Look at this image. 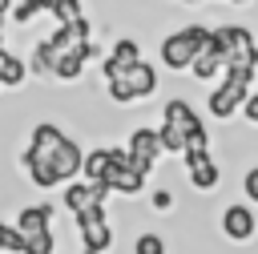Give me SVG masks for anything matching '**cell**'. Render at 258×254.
<instances>
[{"mask_svg":"<svg viewBox=\"0 0 258 254\" xmlns=\"http://www.w3.org/2000/svg\"><path fill=\"white\" fill-rule=\"evenodd\" d=\"M85 181L89 185H109V173H113V145H101L93 153H85Z\"/></svg>","mask_w":258,"mask_h":254,"instance_id":"13","label":"cell"},{"mask_svg":"<svg viewBox=\"0 0 258 254\" xmlns=\"http://www.w3.org/2000/svg\"><path fill=\"white\" fill-rule=\"evenodd\" d=\"M185 169H189V181L198 185V189H214L218 185V161L210 157V149H189L185 153Z\"/></svg>","mask_w":258,"mask_h":254,"instance_id":"11","label":"cell"},{"mask_svg":"<svg viewBox=\"0 0 258 254\" xmlns=\"http://www.w3.org/2000/svg\"><path fill=\"white\" fill-rule=\"evenodd\" d=\"M137 65H141V44L125 36V40H117V44H113V52L105 56V65H101V69H105V77H109V81H117V77H125V73H129V69H137Z\"/></svg>","mask_w":258,"mask_h":254,"instance_id":"9","label":"cell"},{"mask_svg":"<svg viewBox=\"0 0 258 254\" xmlns=\"http://www.w3.org/2000/svg\"><path fill=\"white\" fill-rule=\"evenodd\" d=\"M64 206L81 218L85 210H93V206H101V202H97V194H93L89 181H73V185H64Z\"/></svg>","mask_w":258,"mask_h":254,"instance_id":"15","label":"cell"},{"mask_svg":"<svg viewBox=\"0 0 258 254\" xmlns=\"http://www.w3.org/2000/svg\"><path fill=\"white\" fill-rule=\"evenodd\" d=\"M77 226H81V238H85V254H105L109 250V222H105V206H93V210H85L81 218H77Z\"/></svg>","mask_w":258,"mask_h":254,"instance_id":"7","label":"cell"},{"mask_svg":"<svg viewBox=\"0 0 258 254\" xmlns=\"http://www.w3.org/2000/svg\"><path fill=\"white\" fill-rule=\"evenodd\" d=\"M32 73H52V44L40 40L36 52H32Z\"/></svg>","mask_w":258,"mask_h":254,"instance_id":"20","label":"cell"},{"mask_svg":"<svg viewBox=\"0 0 258 254\" xmlns=\"http://www.w3.org/2000/svg\"><path fill=\"white\" fill-rule=\"evenodd\" d=\"M125 149H129V157H133V169H137V173H149L153 161H157L161 149H165V145H161V129H133Z\"/></svg>","mask_w":258,"mask_h":254,"instance_id":"6","label":"cell"},{"mask_svg":"<svg viewBox=\"0 0 258 254\" xmlns=\"http://www.w3.org/2000/svg\"><path fill=\"white\" fill-rule=\"evenodd\" d=\"M254 226H258V218H254L250 206H226V210H222V234H226L230 242L254 238Z\"/></svg>","mask_w":258,"mask_h":254,"instance_id":"10","label":"cell"},{"mask_svg":"<svg viewBox=\"0 0 258 254\" xmlns=\"http://www.w3.org/2000/svg\"><path fill=\"white\" fill-rule=\"evenodd\" d=\"M0 85H4V81H0Z\"/></svg>","mask_w":258,"mask_h":254,"instance_id":"27","label":"cell"},{"mask_svg":"<svg viewBox=\"0 0 258 254\" xmlns=\"http://www.w3.org/2000/svg\"><path fill=\"white\" fill-rule=\"evenodd\" d=\"M157 89V77H153V65H137V69H129L125 77H117V81H109V97L113 101H121V105H129V101H141V97H149Z\"/></svg>","mask_w":258,"mask_h":254,"instance_id":"4","label":"cell"},{"mask_svg":"<svg viewBox=\"0 0 258 254\" xmlns=\"http://www.w3.org/2000/svg\"><path fill=\"white\" fill-rule=\"evenodd\" d=\"M48 12H52L60 24H77V20H81V4H77V0H52Z\"/></svg>","mask_w":258,"mask_h":254,"instance_id":"18","label":"cell"},{"mask_svg":"<svg viewBox=\"0 0 258 254\" xmlns=\"http://www.w3.org/2000/svg\"><path fill=\"white\" fill-rule=\"evenodd\" d=\"M149 206H153V210H169V206H173V194H169V189H153Z\"/></svg>","mask_w":258,"mask_h":254,"instance_id":"24","label":"cell"},{"mask_svg":"<svg viewBox=\"0 0 258 254\" xmlns=\"http://www.w3.org/2000/svg\"><path fill=\"white\" fill-rule=\"evenodd\" d=\"M133 254H165V242H161L157 234H141V238L133 242Z\"/></svg>","mask_w":258,"mask_h":254,"instance_id":"21","label":"cell"},{"mask_svg":"<svg viewBox=\"0 0 258 254\" xmlns=\"http://www.w3.org/2000/svg\"><path fill=\"white\" fill-rule=\"evenodd\" d=\"M24 254H52V234H40V238H24Z\"/></svg>","mask_w":258,"mask_h":254,"instance_id":"22","label":"cell"},{"mask_svg":"<svg viewBox=\"0 0 258 254\" xmlns=\"http://www.w3.org/2000/svg\"><path fill=\"white\" fill-rule=\"evenodd\" d=\"M0 81L4 85H20L24 81V60L12 52H0Z\"/></svg>","mask_w":258,"mask_h":254,"instance_id":"17","label":"cell"},{"mask_svg":"<svg viewBox=\"0 0 258 254\" xmlns=\"http://www.w3.org/2000/svg\"><path fill=\"white\" fill-rule=\"evenodd\" d=\"M246 101H250V77L246 73H226V85L210 93V113L230 117V113L246 109Z\"/></svg>","mask_w":258,"mask_h":254,"instance_id":"5","label":"cell"},{"mask_svg":"<svg viewBox=\"0 0 258 254\" xmlns=\"http://www.w3.org/2000/svg\"><path fill=\"white\" fill-rule=\"evenodd\" d=\"M48 222H52V202H36V206H24L20 210L16 230L24 238H40V234H48Z\"/></svg>","mask_w":258,"mask_h":254,"instance_id":"12","label":"cell"},{"mask_svg":"<svg viewBox=\"0 0 258 254\" xmlns=\"http://www.w3.org/2000/svg\"><path fill=\"white\" fill-rule=\"evenodd\" d=\"M194 125H202V117H198L185 101H169L165 113H161V145H165L169 153H185Z\"/></svg>","mask_w":258,"mask_h":254,"instance_id":"3","label":"cell"},{"mask_svg":"<svg viewBox=\"0 0 258 254\" xmlns=\"http://www.w3.org/2000/svg\"><path fill=\"white\" fill-rule=\"evenodd\" d=\"M242 113H246V121H250V125H258V93H250V101H246V109H242Z\"/></svg>","mask_w":258,"mask_h":254,"instance_id":"26","label":"cell"},{"mask_svg":"<svg viewBox=\"0 0 258 254\" xmlns=\"http://www.w3.org/2000/svg\"><path fill=\"white\" fill-rule=\"evenodd\" d=\"M222 69H226V60H222L218 52H210V48L194 60V77H198V81H210V77H218Z\"/></svg>","mask_w":258,"mask_h":254,"instance_id":"16","label":"cell"},{"mask_svg":"<svg viewBox=\"0 0 258 254\" xmlns=\"http://www.w3.org/2000/svg\"><path fill=\"white\" fill-rule=\"evenodd\" d=\"M242 189H246V198H250V202H258V165H254V169L246 173V181H242Z\"/></svg>","mask_w":258,"mask_h":254,"instance_id":"25","label":"cell"},{"mask_svg":"<svg viewBox=\"0 0 258 254\" xmlns=\"http://www.w3.org/2000/svg\"><path fill=\"white\" fill-rule=\"evenodd\" d=\"M85 169V153H81V145L69 137L64 145H60V153H56V173H60V181H69V177H77Z\"/></svg>","mask_w":258,"mask_h":254,"instance_id":"14","label":"cell"},{"mask_svg":"<svg viewBox=\"0 0 258 254\" xmlns=\"http://www.w3.org/2000/svg\"><path fill=\"white\" fill-rule=\"evenodd\" d=\"M64 141H69V137H64L56 125H48V121H40V125L32 129V145L24 149V169H28V177H32L40 189L64 185L60 173H56V153H60Z\"/></svg>","mask_w":258,"mask_h":254,"instance_id":"1","label":"cell"},{"mask_svg":"<svg viewBox=\"0 0 258 254\" xmlns=\"http://www.w3.org/2000/svg\"><path fill=\"white\" fill-rule=\"evenodd\" d=\"M0 250H8V254H24V234H20L16 226H4V222H0Z\"/></svg>","mask_w":258,"mask_h":254,"instance_id":"19","label":"cell"},{"mask_svg":"<svg viewBox=\"0 0 258 254\" xmlns=\"http://www.w3.org/2000/svg\"><path fill=\"white\" fill-rule=\"evenodd\" d=\"M36 12H40V4H36V0H20V4H16V8H12V16H16V20H20V24H28V20H32V16H36Z\"/></svg>","mask_w":258,"mask_h":254,"instance_id":"23","label":"cell"},{"mask_svg":"<svg viewBox=\"0 0 258 254\" xmlns=\"http://www.w3.org/2000/svg\"><path fill=\"white\" fill-rule=\"evenodd\" d=\"M206 48H210V28L189 24V28H181V32L161 40V60H165V69H194V60Z\"/></svg>","mask_w":258,"mask_h":254,"instance_id":"2","label":"cell"},{"mask_svg":"<svg viewBox=\"0 0 258 254\" xmlns=\"http://www.w3.org/2000/svg\"><path fill=\"white\" fill-rule=\"evenodd\" d=\"M141 185H145V173H137L133 169V157H129V149H113V173H109V189L113 194H141Z\"/></svg>","mask_w":258,"mask_h":254,"instance_id":"8","label":"cell"}]
</instances>
